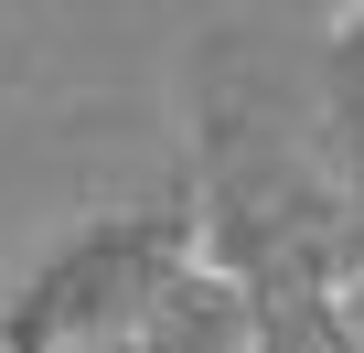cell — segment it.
Masks as SVG:
<instances>
[{
  "mask_svg": "<svg viewBox=\"0 0 364 353\" xmlns=\"http://www.w3.org/2000/svg\"><path fill=\"white\" fill-rule=\"evenodd\" d=\"M139 353H247V289H225V278H171L139 310Z\"/></svg>",
  "mask_w": 364,
  "mask_h": 353,
  "instance_id": "1",
  "label": "cell"
},
{
  "mask_svg": "<svg viewBox=\"0 0 364 353\" xmlns=\"http://www.w3.org/2000/svg\"><path fill=\"white\" fill-rule=\"evenodd\" d=\"M353 353H364V300H353Z\"/></svg>",
  "mask_w": 364,
  "mask_h": 353,
  "instance_id": "2",
  "label": "cell"
}]
</instances>
